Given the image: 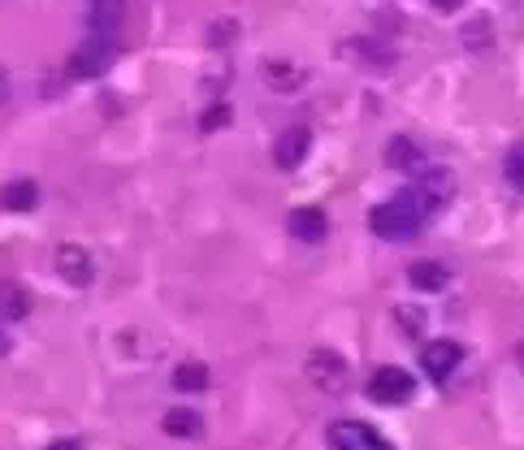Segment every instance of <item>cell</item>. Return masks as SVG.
<instances>
[{"mask_svg":"<svg viewBox=\"0 0 524 450\" xmlns=\"http://www.w3.org/2000/svg\"><path fill=\"white\" fill-rule=\"evenodd\" d=\"M5 100H9V74L0 70V104H5Z\"/></svg>","mask_w":524,"mask_h":450,"instance_id":"26","label":"cell"},{"mask_svg":"<svg viewBox=\"0 0 524 450\" xmlns=\"http://www.w3.org/2000/svg\"><path fill=\"white\" fill-rule=\"evenodd\" d=\"M31 312V290L18 282H0V321H22Z\"/></svg>","mask_w":524,"mask_h":450,"instance_id":"15","label":"cell"},{"mask_svg":"<svg viewBox=\"0 0 524 450\" xmlns=\"http://www.w3.org/2000/svg\"><path fill=\"white\" fill-rule=\"evenodd\" d=\"M48 450H83V442H78V438H57Z\"/></svg>","mask_w":524,"mask_h":450,"instance_id":"23","label":"cell"},{"mask_svg":"<svg viewBox=\"0 0 524 450\" xmlns=\"http://www.w3.org/2000/svg\"><path fill=\"white\" fill-rule=\"evenodd\" d=\"M429 5H434V9H442V13H455V9L464 5V0H429Z\"/></svg>","mask_w":524,"mask_h":450,"instance_id":"24","label":"cell"},{"mask_svg":"<svg viewBox=\"0 0 524 450\" xmlns=\"http://www.w3.org/2000/svg\"><path fill=\"white\" fill-rule=\"evenodd\" d=\"M330 450H395L382 433L369 429L364 420H334L330 425Z\"/></svg>","mask_w":524,"mask_h":450,"instance_id":"6","label":"cell"},{"mask_svg":"<svg viewBox=\"0 0 524 450\" xmlns=\"http://www.w3.org/2000/svg\"><path fill=\"white\" fill-rule=\"evenodd\" d=\"M304 373H308L312 386L325 390V394H343V390H347V381H351V368H347V360H343L338 351H330V347L308 351Z\"/></svg>","mask_w":524,"mask_h":450,"instance_id":"2","label":"cell"},{"mask_svg":"<svg viewBox=\"0 0 524 450\" xmlns=\"http://www.w3.org/2000/svg\"><path fill=\"white\" fill-rule=\"evenodd\" d=\"M434 213H438V208L429 204L425 191L412 182V187L399 191L395 200H386L382 208H373V213H369V230H373L377 238H386V243H403V238H416V234H421V225L434 217Z\"/></svg>","mask_w":524,"mask_h":450,"instance_id":"1","label":"cell"},{"mask_svg":"<svg viewBox=\"0 0 524 450\" xmlns=\"http://www.w3.org/2000/svg\"><path fill=\"white\" fill-rule=\"evenodd\" d=\"M35 204H39V187L31 178H18L0 191V208H9V213H31Z\"/></svg>","mask_w":524,"mask_h":450,"instance_id":"14","label":"cell"},{"mask_svg":"<svg viewBox=\"0 0 524 450\" xmlns=\"http://www.w3.org/2000/svg\"><path fill=\"white\" fill-rule=\"evenodd\" d=\"M226 122H230V109H226V104H213L208 113H200V130H221Z\"/></svg>","mask_w":524,"mask_h":450,"instance_id":"22","label":"cell"},{"mask_svg":"<svg viewBox=\"0 0 524 450\" xmlns=\"http://www.w3.org/2000/svg\"><path fill=\"white\" fill-rule=\"evenodd\" d=\"M286 230H291L299 243H321V238L330 234V217H325L321 208H295V213L286 217Z\"/></svg>","mask_w":524,"mask_h":450,"instance_id":"9","label":"cell"},{"mask_svg":"<svg viewBox=\"0 0 524 450\" xmlns=\"http://www.w3.org/2000/svg\"><path fill=\"white\" fill-rule=\"evenodd\" d=\"M416 187H421V191H425V200L442 213V208L451 204V195H455V178L447 174V169H425V174L416 178Z\"/></svg>","mask_w":524,"mask_h":450,"instance_id":"13","label":"cell"},{"mask_svg":"<svg viewBox=\"0 0 524 450\" xmlns=\"http://www.w3.org/2000/svg\"><path fill=\"white\" fill-rule=\"evenodd\" d=\"M464 44L473 48V52L490 48V44H494V26H490V18H481V22H468V26H464Z\"/></svg>","mask_w":524,"mask_h":450,"instance_id":"19","label":"cell"},{"mask_svg":"<svg viewBox=\"0 0 524 450\" xmlns=\"http://www.w3.org/2000/svg\"><path fill=\"white\" fill-rule=\"evenodd\" d=\"M421 364H425V377L434 381V386H447V381L455 377V368L464 364V347L455 338H438L421 351Z\"/></svg>","mask_w":524,"mask_h":450,"instance_id":"5","label":"cell"},{"mask_svg":"<svg viewBox=\"0 0 524 450\" xmlns=\"http://www.w3.org/2000/svg\"><path fill=\"white\" fill-rule=\"evenodd\" d=\"M503 174H507V182H512L516 191H524V143H520V148H512V152H507V161H503Z\"/></svg>","mask_w":524,"mask_h":450,"instance_id":"20","label":"cell"},{"mask_svg":"<svg viewBox=\"0 0 524 450\" xmlns=\"http://www.w3.org/2000/svg\"><path fill=\"white\" fill-rule=\"evenodd\" d=\"M386 161L395 165V169H421V148H416L412 139H390V148H386Z\"/></svg>","mask_w":524,"mask_h":450,"instance_id":"17","label":"cell"},{"mask_svg":"<svg viewBox=\"0 0 524 450\" xmlns=\"http://www.w3.org/2000/svg\"><path fill=\"white\" fill-rule=\"evenodd\" d=\"M369 399L382 403V407L412 403L416 399V381H412V373H403V368L386 364V368H377V373L369 377Z\"/></svg>","mask_w":524,"mask_h":450,"instance_id":"4","label":"cell"},{"mask_svg":"<svg viewBox=\"0 0 524 450\" xmlns=\"http://www.w3.org/2000/svg\"><path fill=\"white\" fill-rule=\"evenodd\" d=\"M312 152V130L308 126H286L278 143H273V161H278V169H299L308 161Z\"/></svg>","mask_w":524,"mask_h":450,"instance_id":"8","label":"cell"},{"mask_svg":"<svg viewBox=\"0 0 524 450\" xmlns=\"http://www.w3.org/2000/svg\"><path fill=\"white\" fill-rule=\"evenodd\" d=\"M57 273H61V282H65V286L87 290L91 282H96V260H91V251H87V247L65 243V247H57Z\"/></svg>","mask_w":524,"mask_h":450,"instance_id":"7","label":"cell"},{"mask_svg":"<svg viewBox=\"0 0 524 450\" xmlns=\"http://www.w3.org/2000/svg\"><path fill=\"white\" fill-rule=\"evenodd\" d=\"M208 381H213V373H208V364H200V360H187V364L174 368V390L178 394H200V390H208Z\"/></svg>","mask_w":524,"mask_h":450,"instance_id":"16","label":"cell"},{"mask_svg":"<svg viewBox=\"0 0 524 450\" xmlns=\"http://www.w3.org/2000/svg\"><path fill=\"white\" fill-rule=\"evenodd\" d=\"M408 282H412V290H421V295H438V290H447L451 269L442 260H416L408 269Z\"/></svg>","mask_w":524,"mask_h":450,"instance_id":"11","label":"cell"},{"mask_svg":"<svg viewBox=\"0 0 524 450\" xmlns=\"http://www.w3.org/2000/svg\"><path fill=\"white\" fill-rule=\"evenodd\" d=\"M516 360H520V373H524V347H520V355H516Z\"/></svg>","mask_w":524,"mask_h":450,"instance_id":"27","label":"cell"},{"mask_svg":"<svg viewBox=\"0 0 524 450\" xmlns=\"http://www.w3.org/2000/svg\"><path fill=\"white\" fill-rule=\"evenodd\" d=\"M395 321L403 325V334H408V338H421V329H425V312H416V308H395Z\"/></svg>","mask_w":524,"mask_h":450,"instance_id":"21","label":"cell"},{"mask_svg":"<svg viewBox=\"0 0 524 450\" xmlns=\"http://www.w3.org/2000/svg\"><path fill=\"white\" fill-rule=\"evenodd\" d=\"M260 78L269 83V91H282V96H291V91H299L308 83V74L299 70V65H286V61H265L260 65Z\"/></svg>","mask_w":524,"mask_h":450,"instance_id":"12","label":"cell"},{"mask_svg":"<svg viewBox=\"0 0 524 450\" xmlns=\"http://www.w3.org/2000/svg\"><path fill=\"white\" fill-rule=\"evenodd\" d=\"M9 351H13V342H9V334H5V329H0V360H5Z\"/></svg>","mask_w":524,"mask_h":450,"instance_id":"25","label":"cell"},{"mask_svg":"<svg viewBox=\"0 0 524 450\" xmlns=\"http://www.w3.org/2000/svg\"><path fill=\"white\" fill-rule=\"evenodd\" d=\"M239 35H243L239 18H217L213 26H208V44H213V48H226V44H234Z\"/></svg>","mask_w":524,"mask_h":450,"instance_id":"18","label":"cell"},{"mask_svg":"<svg viewBox=\"0 0 524 450\" xmlns=\"http://www.w3.org/2000/svg\"><path fill=\"white\" fill-rule=\"evenodd\" d=\"M161 429L178 442H195V438H204V416L191 412V407H169L161 416Z\"/></svg>","mask_w":524,"mask_h":450,"instance_id":"10","label":"cell"},{"mask_svg":"<svg viewBox=\"0 0 524 450\" xmlns=\"http://www.w3.org/2000/svg\"><path fill=\"white\" fill-rule=\"evenodd\" d=\"M113 61H117V44H113L109 35H96V39H87L78 52H70L65 74H70V78H100Z\"/></svg>","mask_w":524,"mask_h":450,"instance_id":"3","label":"cell"}]
</instances>
